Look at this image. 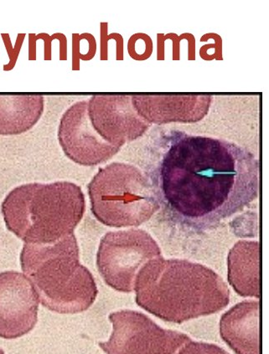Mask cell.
Wrapping results in <instances>:
<instances>
[{"label":"cell","instance_id":"1","mask_svg":"<svg viewBox=\"0 0 269 354\" xmlns=\"http://www.w3.org/2000/svg\"><path fill=\"white\" fill-rule=\"evenodd\" d=\"M150 181L171 221L207 232L258 198L259 161L236 143L175 131Z\"/></svg>","mask_w":269,"mask_h":354},{"label":"cell","instance_id":"2","mask_svg":"<svg viewBox=\"0 0 269 354\" xmlns=\"http://www.w3.org/2000/svg\"><path fill=\"white\" fill-rule=\"evenodd\" d=\"M136 302L153 315L174 324L221 311L230 291L219 274L187 260L149 261L138 273Z\"/></svg>","mask_w":269,"mask_h":354},{"label":"cell","instance_id":"3","mask_svg":"<svg viewBox=\"0 0 269 354\" xmlns=\"http://www.w3.org/2000/svg\"><path fill=\"white\" fill-rule=\"evenodd\" d=\"M85 209L81 187L66 181L17 187L2 204L8 230L31 245H50L71 236Z\"/></svg>","mask_w":269,"mask_h":354},{"label":"cell","instance_id":"4","mask_svg":"<svg viewBox=\"0 0 269 354\" xmlns=\"http://www.w3.org/2000/svg\"><path fill=\"white\" fill-rule=\"evenodd\" d=\"M21 263L39 301L50 311L82 313L96 300L97 284L90 270L80 263L74 234L50 245H24Z\"/></svg>","mask_w":269,"mask_h":354},{"label":"cell","instance_id":"5","mask_svg":"<svg viewBox=\"0 0 269 354\" xmlns=\"http://www.w3.org/2000/svg\"><path fill=\"white\" fill-rule=\"evenodd\" d=\"M88 189L93 216L110 227H136L160 209L147 175L124 162L99 169Z\"/></svg>","mask_w":269,"mask_h":354},{"label":"cell","instance_id":"6","mask_svg":"<svg viewBox=\"0 0 269 354\" xmlns=\"http://www.w3.org/2000/svg\"><path fill=\"white\" fill-rule=\"evenodd\" d=\"M160 257L159 245L149 234L131 229L105 234L99 245L97 266L110 288L118 292H132L140 270Z\"/></svg>","mask_w":269,"mask_h":354},{"label":"cell","instance_id":"7","mask_svg":"<svg viewBox=\"0 0 269 354\" xmlns=\"http://www.w3.org/2000/svg\"><path fill=\"white\" fill-rule=\"evenodd\" d=\"M113 333L99 343L106 354H177L192 339L184 333L164 329L145 314L130 310L110 314Z\"/></svg>","mask_w":269,"mask_h":354},{"label":"cell","instance_id":"8","mask_svg":"<svg viewBox=\"0 0 269 354\" xmlns=\"http://www.w3.org/2000/svg\"><path fill=\"white\" fill-rule=\"evenodd\" d=\"M58 140L66 156L82 166L104 164L121 149L106 142L94 129L89 118L88 101L74 103L63 113Z\"/></svg>","mask_w":269,"mask_h":354},{"label":"cell","instance_id":"9","mask_svg":"<svg viewBox=\"0 0 269 354\" xmlns=\"http://www.w3.org/2000/svg\"><path fill=\"white\" fill-rule=\"evenodd\" d=\"M88 102L94 129L117 148L143 136L152 126L134 109L132 95H95Z\"/></svg>","mask_w":269,"mask_h":354},{"label":"cell","instance_id":"10","mask_svg":"<svg viewBox=\"0 0 269 354\" xmlns=\"http://www.w3.org/2000/svg\"><path fill=\"white\" fill-rule=\"evenodd\" d=\"M39 298L23 274L0 273V337L15 339L29 333L38 321Z\"/></svg>","mask_w":269,"mask_h":354},{"label":"cell","instance_id":"11","mask_svg":"<svg viewBox=\"0 0 269 354\" xmlns=\"http://www.w3.org/2000/svg\"><path fill=\"white\" fill-rule=\"evenodd\" d=\"M212 101L211 95H132L134 109L151 125L201 122Z\"/></svg>","mask_w":269,"mask_h":354},{"label":"cell","instance_id":"12","mask_svg":"<svg viewBox=\"0 0 269 354\" xmlns=\"http://www.w3.org/2000/svg\"><path fill=\"white\" fill-rule=\"evenodd\" d=\"M220 333L236 354H259V301H244L225 313Z\"/></svg>","mask_w":269,"mask_h":354},{"label":"cell","instance_id":"13","mask_svg":"<svg viewBox=\"0 0 269 354\" xmlns=\"http://www.w3.org/2000/svg\"><path fill=\"white\" fill-rule=\"evenodd\" d=\"M259 241H240L228 254V281L239 296L260 298Z\"/></svg>","mask_w":269,"mask_h":354},{"label":"cell","instance_id":"14","mask_svg":"<svg viewBox=\"0 0 269 354\" xmlns=\"http://www.w3.org/2000/svg\"><path fill=\"white\" fill-rule=\"evenodd\" d=\"M44 106L41 95H0V135L14 136L33 129Z\"/></svg>","mask_w":269,"mask_h":354},{"label":"cell","instance_id":"15","mask_svg":"<svg viewBox=\"0 0 269 354\" xmlns=\"http://www.w3.org/2000/svg\"><path fill=\"white\" fill-rule=\"evenodd\" d=\"M153 50L152 39L147 34L136 33L129 39L128 53L134 61H146L151 57Z\"/></svg>","mask_w":269,"mask_h":354},{"label":"cell","instance_id":"16","mask_svg":"<svg viewBox=\"0 0 269 354\" xmlns=\"http://www.w3.org/2000/svg\"><path fill=\"white\" fill-rule=\"evenodd\" d=\"M177 354H230L219 346L201 343V342H192L185 344Z\"/></svg>","mask_w":269,"mask_h":354},{"label":"cell","instance_id":"17","mask_svg":"<svg viewBox=\"0 0 269 354\" xmlns=\"http://www.w3.org/2000/svg\"><path fill=\"white\" fill-rule=\"evenodd\" d=\"M214 43L207 44L201 46L200 49V57L204 61L212 62L223 61V38L219 34H215Z\"/></svg>","mask_w":269,"mask_h":354},{"label":"cell","instance_id":"18","mask_svg":"<svg viewBox=\"0 0 269 354\" xmlns=\"http://www.w3.org/2000/svg\"><path fill=\"white\" fill-rule=\"evenodd\" d=\"M3 43H5L7 53L9 55L10 62L3 66V70L10 71L14 68L15 64H17V59L19 57V51H21V46L23 45L24 39H25L26 34H19L15 42V47L12 46V42L10 41V35L8 34H2Z\"/></svg>","mask_w":269,"mask_h":354},{"label":"cell","instance_id":"19","mask_svg":"<svg viewBox=\"0 0 269 354\" xmlns=\"http://www.w3.org/2000/svg\"><path fill=\"white\" fill-rule=\"evenodd\" d=\"M109 33V24H100V59L101 61L109 59V41L110 35Z\"/></svg>","mask_w":269,"mask_h":354},{"label":"cell","instance_id":"20","mask_svg":"<svg viewBox=\"0 0 269 354\" xmlns=\"http://www.w3.org/2000/svg\"><path fill=\"white\" fill-rule=\"evenodd\" d=\"M165 39L166 41H172V59L174 61H179L180 59V43L184 39V35H178L176 33L165 34Z\"/></svg>","mask_w":269,"mask_h":354},{"label":"cell","instance_id":"21","mask_svg":"<svg viewBox=\"0 0 269 354\" xmlns=\"http://www.w3.org/2000/svg\"><path fill=\"white\" fill-rule=\"evenodd\" d=\"M184 39L188 42V59L195 61L196 59V38L191 33H183Z\"/></svg>","mask_w":269,"mask_h":354},{"label":"cell","instance_id":"22","mask_svg":"<svg viewBox=\"0 0 269 354\" xmlns=\"http://www.w3.org/2000/svg\"><path fill=\"white\" fill-rule=\"evenodd\" d=\"M35 38H37V41L39 39H43L45 42V59L46 61H50L51 59V50H50V42L55 39V34L53 35V37H49L48 35L41 34L35 35Z\"/></svg>","mask_w":269,"mask_h":354},{"label":"cell","instance_id":"23","mask_svg":"<svg viewBox=\"0 0 269 354\" xmlns=\"http://www.w3.org/2000/svg\"><path fill=\"white\" fill-rule=\"evenodd\" d=\"M165 34L159 33L157 35V59L158 61H164L165 58Z\"/></svg>","mask_w":269,"mask_h":354},{"label":"cell","instance_id":"24","mask_svg":"<svg viewBox=\"0 0 269 354\" xmlns=\"http://www.w3.org/2000/svg\"><path fill=\"white\" fill-rule=\"evenodd\" d=\"M0 354H5V352H3V350L0 348Z\"/></svg>","mask_w":269,"mask_h":354}]
</instances>
